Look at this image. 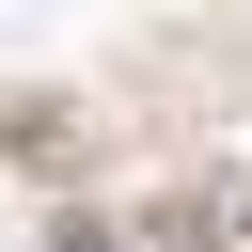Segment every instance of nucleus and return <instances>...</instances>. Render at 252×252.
I'll use <instances>...</instances> for the list:
<instances>
[{"instance_id":"nucleus-1","label":"nucleus","mask_w":252,"mask_h":252,"mask_svg":"<svg viewBox=\"0 0 252 252\" xmlns=\"http://www.w3.org/2000/svg\"><path fill=\"white\" fill-rule=\"evenodd\" d=\"M142 252H252V173H205L142 220Z\"/></svg>"},{"instance_id":"nucleus-2","label":"nucleus","mask_w":252,"mask_h":252,"mask_svg":"<svg viewBox=\"0 0 252 252\" xmlns=\"http://www.w3.org/2000/svg\"><path fill=\"white\" fill-rule=\"evenodd\" d=\"M0 158H47V173H79V158H94V110H63V94H16V110H0Z\"/></svg>"},{"instance_id":"nucleus-3","label":"nucleus","mask_w":252,"mask_h":252,"mask_svg":"<svg viewBox=\"0 0 252 252\" xmlns=\"http://www.w3.org/2000/svg\"><path fill=\"white\" fill-rule=\"evenodd\" d=\"M47 252H126V236H110L94 205H63V236H47Z\"/></svg>"}]
</instances>
